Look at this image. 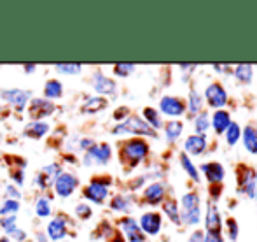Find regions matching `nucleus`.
Returning <instances> with one entry per match:
<instances>
[{
    "mask_svg": "<svg viewBox=\"0 0 257 242\" xmlns=\"http://www.w3.org/2000/svg\"><path fill=\"white\" fill-rule=\"evenodd\" d=\"M166 197V186L165 183L161 181H153L149 183L146 188H144V193H142V198L146 204L149 205H159L163 204Z\"/></svg>",
    "mask_w": 257,
    "mask_h": 242,
    "instance_id": "17",
    "label": "nucleus"
},
{
    "mask_svg": "<svg viewBox=\"0 0 257 242\" xmlns=\"http://www.w3.org/2000/svg\"><path fill=\"white\" fill-rule=\"evenodd\" d=\"M254 200H255V204H257V188H255V197H254Z\"/></svg>",
    "mask_w": 257,
    "mask_h": 242,
    "instance_id": "52",
    "label": "nucleus"
},
{
    "mask_svg": "<svg viewBox=\"0 0 257 242\" xmlns=\"http://www.w3.org/2000/svg\"><path fill=\"white\" fill-rule=\"evenodd\" d=\"M110 160H112V147H110V144H107V142L96 144L95 142L84 153L82 164H84L86 167H93V165L103 167V165H107Z\"/></svg>",
    "mask_w": 257,
    "mask_h": 242,
    "instance_id": "5",
    "label": "nucleus"
},
{
    "mask_svg": "<svg viewBox=\"0 0 257 242\" xmlns=\"http://www.w3.org/2000/svg\"><path fill=\"white\" fill-rule=\"evenodd\" d=\"M203 242H224V237H222V233H210V232H205Z\"/></svg>",
    "mask_w": 257,
    "mask_h": 242,
    "instance_id": "45",
    "label": "nucleus"
},
{
    "mask_svg": "<svg viewBox=\"0 0 257 242\" xmlns=\"http://www.w3.org/2000/svg\"><path fill=\"white\" fill-rule=\"evenodd\" d=\"M205 228L210 233H222V216H220L219 205L213 198L206 202V214H205Z\"/></svg>",
    "mask_w": 257,
    "mask_h": 242,
    "instance_id": "14",
    "label": "nucleus"
},
{
    "mask_svg": "<svg viewBox=\"0 0 257 242\" xmlns=\"http://www.w3.org/2000/svg\"><path fill=\"white\" fill-rule=\"evenodd\" d=\"M119 151H121L122 162H124L130 169H135L149 156L151 147H149V144H147V140L142 139V137H132V139L124 140V142L121 144Z\"/></svg>",
    "mask_w": 257,
    "mask_h": 242,
    "instance_id": "1",
    "label": "nucleus"
},
{
    "mask_svg": "<svg viewBox=\"0 0 257 242\" xmlns=\"http://www.w3.org/2000/svg\"><path fill=\"white\" fill-rule=\"evenodd\" d=\"M198 171L203 172L205 179L210 184H220L224 181V178H226V169L219 162H205V164L200 165Z\"/></svg>",
    "mask_w": 257,
    "mask_h": 242,
    "instance_id": "18",
    "label": "nucleus"
},
{
    "mask_svg": "<svg viewBox=\"0 0 257 242\" xmlns=\"http://www.w3.org/2000/svg\"><path fill=\"white\" fill-rule=\"evenodd\" d=\"M238 169H240V171H238L240 191L247 198H252V200H254L255 188H257V172H255V169L250 167V165H243V164H241Z\"/></svg>",
    "mask_w": 257,
    "mask_h": 242,
    "instance_id": "10",
    "label": "nucleus"
},
{
    "mask_svg": "<svg viewBox=\"0 0 257 242\" xmlns=\"http://www.w3.org/2000/svg\"><path fill=\"white\" fill-rule=\"evenodd\" d=\"M0 99L9 106H13L18 113H23L32 99V92L21 88H4L0 90Z\"/></svg>",
    "mask_w": 257,
    "mask_h": 242,
    "instance_id": "6",
    "label": "nucleus"
},
{
    "mask_svg": "<svg viewBox=\"0 0 257 242\" xmlns=\"http://www.w3.org/2000/svg\"><path fill=\"white\" fill-rule=\"evenodd\" d=\"M110 133L112 135H126V133H130V135L142 137V139L144 137L158 139V132L151 128V126L147 125L140 116H137V114H130L124 121L117 123V125L110 130Z\"/></svg>",
    "mask_w": 257,
    "mask_h": 242,
    "instance_id": "2",
    "label": "nucleus"
},
{
    "mask_svg": "<svg viewBox=\"0 0 257 242\" xmlns=\"http://www.w3.org/2000/svg\"><path fill=\"white\" fill-rule=\"evenodd\" d=\"M49 123L46 121H30L27 126L23 128V135L27 137V139H44V135H48L49 133Z\"/></svg>",
    "mask_w": 257,
    "mask_h": 242,
    "instance_id": "21",
    "label": "nucleus"
},
{
    "mask_svg": "<svg viewBox=\"0 0 257 242\" xmlns=\"http://www.w3.org/2000/svg\"><path fill=\"white\" fill-rule=\"evenodd\" d=\"M0 242H13V240H11L9 237H6V235H4V237H0Z\"/></svg>",
    "mask_w": 257,
    "mask_h": 242,
    "instance_id": "51",
    "label": "nucleus"
},
{
    "mask_svg": "<svg viewBox=\"0 0 257 242\" xmlns=\"http://www.w3.org/2000/svg\"><path fill=\"white\" fill-rule=\"evenodd\" d=\"M187 111L184 99L175 95H163L159 99V114L161 116H168L172 120H179L180 116H184Z\"/></svg>",
    "mask_w": 257,
    "mask_h": 242,
    "instance_id": "7",
    "label": "nucleus"
},
{
    "mask_svg": "<svg viewBox=\"0 0 257 242\" xmlns=\"http://www.w3.org/2000/svg\"><path fill=\"white\" fill-rule=\"evenodd\" d=\"M163 212H165V216L173 225H177V226L182 225V221H180V207L175 198H165V200H163Z\"/></svg>",
    "mask_w": 257,
    "mask_h": 242,
    "instance_id": "26",
    "label": "nucleus"
},
{
    "mask_svg": "<svg viewBox=\"0 0 257 242\" xmlns=\"http://www.w3.org/2000/svg\"><path fill=\"white\" fill-rule=\"evenodd\" d=\"M18 211H20V200H11V198H6V200L0 204V218L16 216Z\"/></svg>",
    "mask_w": 257,
    "mask_h": 242,
    "instance_id": "36",
    "label": "nucleus"
},
{
    "mask_svg": "<svg viewBox=\"0 0 257 242\" xmlns=\"http://www.w3.org/2000/svg\"><path fill=\"white\" fill-rule=\"evenodd\" d=\"M132 205H133V200H132V197H128V195H115V197H112V200H110V209L114 212L128 214V212L132 211Z\"/></svg>",
    "mask_w": 257,
    "mask_h": 242,
    "instance_id": "31",
    "label": "nucleus"
},
{
    "mask_svg": "<svg viewBox=\"0 0 257 242\" xmlns=\"http://www.w3.org/2000/svg\"><path fill=\"white\" fill-rule=\"evenodd\" d=\"M63 172V167H61V164H58V162H53V164H48L44 165V167L39 171V174L42 176V178L46 179V183L49 184V186H53V183L56 181L58 176Z\"/></svg>",
    "mask_w": 257,
    "mask_h": 242,
    "instance_id": "33",
    "label": "nucleus"
},
{
    "mask_svg": "<svg viewBox=\"0 0 257 242\" xmlns=\"http://www.w3.org/2000/svg\"><path fill=\"white\" fill-rule=\"evenodd\" d=\"M180 221L184 226H196L201 223V198L196 191H187L180 198Z\"/></svg>",
    "mask_w": 257,
    "mask_h": 242,
    "instance_id": "3",
    "label": "nucleus"
},
{
    "mask_svg": "<svg viewBox=\"0 0 257 242\" xmlns=\"http://www.w3.org/2000/svg\"><path fill=\"white\" fill-rule=\"evenodd\" d=\"M224 137H226L227 146H231V147L236 146V144L240 142V139H241V126H240V123L231 121L229 128L226 130V133H224Z\"/></svg>",
    "mask_w": 257,
    "mask_h": 242,
    "instance_id": "35",
    "label": "nucleus"
},
{
    "mask_svg": "<svg viewBox=\"0 0 257 242\" xmlns=\"http://www.w3.org/2000/svg\"><path fill=\"white\" fill-rule=\"evenodd\" d=\"M139 226L140 230H142L144 235H149V237H156L159 235V232H161L163 228V218L159 212H144L142 216H140L139 219Z\"/></svg>",
    "mask_w": 257,
    "mask_h": 242,
    "instance_id": "12",
    "label": "nucleus"
},
{
    "mask_svg": "<svg viewBox=\"0 0 257 242\" xmlns=\"http://www.w3.org/2000/svg\"><path fill=\"white\" fill-rule=\"evenodd\" d=\"M4 193H6V198H11V200H20V198L23 197L21 191H20V188L14 186L13 183L4 186Z\"/></svg>",
    "mask_w": 257,
    "mask_h": 242,
    "instance_id": "43",
    "label": "nucleus"
},
{
    "mask_svg": "<svg viewBox=\"0 0 257 242\" xmlns=\"http://www.w3.org/2000/svg\"><path fill=\"white\" fill-rule=\"evenodd\" d=\"M68 225H70V221H68V218L65 214L54 216L51 221L48 223V228H46L48 237L54 242L63 240L68 235Z\"/></svg>",
    "mask_w": 257,
    "mask_h": 242,
    "instance_id": "16",
    "label": "nucleus"
},
{
    "mask_svg": "<svg viewBox=\"0 0 257 242\" xmlns=\"http://www.w3.org/2000/svg\"><path fill=\"white\" fill-rule=\"evenodd\" d=\"M74 212H75V218H79L81 221H88V219H91V216H93L91 205L86 204V202H79V204L75 205Z\"/></svg>",
    "mask_w": 257,
    "mask_h": 242,
    "instance_id": "38",
    "label": "nucleus"
},
{
    "mask_svg": "<svg viewBox=\"0 0 257 242\" xmlns=\"http://www.w3.org/2000/svg\"><path fill=\"white\" fill-rule=\"evenodd\" d=\"M187 113H189V118H194L203 111V95L198 92L196 88H189V97H187Z\"/></svg>",
    "mask_w": 257,
    "mask_h": 242,
    "instance_id": "24",
    "label": "nucleus"
},
{
    "mask_svg": "<svg viewBox=\"0 0 257 242\" xmlns=\"http://www.w3.org/2000/svg\"><path fill=\"white\" fill-rule=\"evenodd\" d=\"M0 228L4 230L6 237H9L14 230L18 228V218L16 216H7V218H0Z\"/></svg>",
    "mask_w": 257,
    "mask_h": 242,
    "instance_id": "39",
    "label": "nucleus"
},
{
    "mask_svg": "<svg viewBox=\"0 0 257 242\" xmlns=\"http://www.w3.org/2000/svg\"><path fill=\"white\" fill-rule=\"evenodd\" d=\"M79 186V179L75 174H72V172H61L60 176L56 178V181L53 183V191L56 197L60 198H68L70 195L75 193V190H77Z\"/></svg>",
    "mask_w": 257,
    "mask_h": 242,
    "instance_id": "11",
    "label": "nucleus"
},
{
    "mask_svg": "<svg viewBox=\"0 0 257 242\" xmlns=\"http://www.w3.org/2000/svg\"><path fill=\"white\" fill-rule=\"evenodd\" d=\"M119 228L122 232V237H124L126 242H146L147 237L142 233L139 226V221L132 216H124V218L119 221Z\"/></svg>",
    "mask_w": 257,
    "mask_h": 242,
    "instance_id": "13",
    "label": "nucleus"
},
{
    "mask_svg": "<svg viewBox=\"0 0 257 242\" xmlns=\"http://www.w3.org/2000/svg\"><path fill=\"white\" fill-rule=\"evenodd\" d=\"M226 228H227V237L229 240L236 242L238 237H240V226H238V221L234 218H227L226 219Z\"/></svg>",
    "mask_w": 257,
    "mask_h": 242,
    "instance_id": "41",
    "label": "nucleus"
},
{
    "mask_svg": "<svg viewBox=\"0 0 257 242\" xmlns=\"http://www.w3.org/2000/svg\"><path fill=\"white\" fill-rule=\"evenodd\" d=\"M163 132H165V139L168 144H175L180 139L184 132V123L180 120H170L168 123L163 125Z\"/></svg>",
    "mask_w": 257,
    "mask_h": 242,
    "instance_id": "25",
    "label": "nucleus"
},
{
    "mask_svg": "<svg viewBox=\"0 0 257 242\" xmlns=\"http://www.w3.org/2000/svg\"><path fill=\"white\" fill-rule=\"evenodd\" d=\"M9 239H11V240H14V242H30V240H28L27 232H25V230H21L20 226H18V228L14 230L13 233H11Z\"/></svg>",
    "mask_w": 257,
    "mask_h": 242,
    "instance_id": "44",
    "label": "nucleus"
},
{
    "mask_svg": "<svg viewBox=\"0 0 257 242\" xmlns=\"http://www.w3.org/2000/svg\"><path fill=\"white\" fill-rule=\"evenodd\" d=\"M42 93H44V99L53 102L54 99H61V97H63V85H61V81H58V79H49V81H46Z\"/></svg>",
    "mask_w": 257,
    "mask_h": 242,
    "instance_id": "30",
    "label": "nucleus"
},
{
    "mask_svg": "<svg viewBox=\"0 0 257 242\" xmlns=\"http://www.w3.org/2000/svg\"><path fill=\"white\" fill-rule=\"evenodd\" d=\"M112 70H114V75H117V77H128V75H132L133 72H135V65L133 63H115Z\"/></svg>",
    "mask_w": 257,
    "mask_h": 242,
    "instance_id": "40",
    "label": "nucleus"
},
{
    "mask_svg": "<svg viewBox=\"0 0 257 242\" xmlns=\"http://www.w3.org/2000/svg\"><path fill=\"white\" fill-rule=\"evenodd\" d=\"M231 74H233L234 77H236V81L241 83V85H250V83L254 81V67H252V65H247V63L236 65Z\"/></svg>",
    "mask_w": 257,
    "mask_h": 242,
    "instance_id": "28",
    "label": "nucleus"
},
{
    "mask_svg": "<svg viewBox=\"0 0 257 242\" xmlns=\"http://www.w3.org/2000/svg\"><path fill=\"white\" fill-rule=\"evenodd\" d=\"M203 99L206 100L210 107H213L215 111L224 109V107L229 104V95H227L226 88H224L220 83H210L208 86L205 88V97Z\"/></svg>",
    "mask_w": 257,
    "mask_h": 242,
    "instance_id": "9",
    "label": "nucleus"
},
{
    "mask_svg": "<svg viewBox=\"0 0 257 242\" xmlns=\"http://www.w3.org/2000/svg\"><path fill=\"white\" fill-rule=\"evenodd\" d=\"M112 178L110 176H96L89 181L88 186H84L82 190V197L88 202H93L96 205L105 204V200L108 198L110 193V186H112Z\"/></svg>",
    "mask_w": 257,
    "mask_h": 242,
    "instance_id": "4",
    "label": "nucleus"
},
{
    "mask_svg": "<svg viewBox=\"0 0 257 242\" xmlns=\"http://www.w3.org/2000/svg\"><path fill=\"white\" fill-rule=\"evenodd\" d=\"M35 68H37V65H35V63H25L23 65V70L27 72V74H34Z\"/></svg>",
    "mask_w": 257,
    "mask_h": 242,
    "instance_id": "48",
    "label": "nucleus"
},
{
    "mask_svg": "<svg viewBox=\"0 0 257 242\" xmlns=\"http://www.w3.org/2000/svg\"><path fill=\"white\" fill-rule=\"evenodd\" d=\"M108 242H126V240H124V237H122L119 232H114V235L108 239Z\"/></svg>",
    "mask_w": 257,
    "mask_h": 242,
    "instance_id": "49",
    "label": "nucleus"
},
{
    "mask_svg": "<svg viewBox=\"0 0 257 242\" xmlns=\"http://www.w3.org/2000/svg\"><path fill=\"white\" fill-rule=\"evenodd\" d=\"M231 121H233L231 120V114L226 109H219L210 116V128H213V132L217 135H224L226 130L229 128Z\"/></svg>",
    "mask_w": 257,
    "mask_h": 242,
    "instance_id": "20",
    "label": "nucleus"
},
{
    "mask_svg": "<svg viewBox=\"0 0 257 242\" xmlns=\"http://www.w3.org/2000/svg\"><path fill=\"white\" fill-rule=\"evenodd\" d=\"M241 140H243V147L250 154L257 156V126L247 125L241 128Z\"/></svg>",
    "mask_w": 257,
    "mask_h": 242,
    "instance_id": "23",
    "label": "nucleus"
},
{
    "mask_svg": "<svg viewBox=\"0 0 257 242\" xmlns=\"http://www.w3.org/2000/svg\"><path fill=\"white\" fill-rule=\"evenodd\" d=\"M34 209H35V216H37V218H41V219L49 218V216L53 214L51 198H49L48 195H41V197H37Z\"/></svg>",
    "mask_w": 257,
    "mask_h": 242,
    "instance_id": "32",
    "label": "nucleus"
},
{
    "mask_svg": "<svg viewBox=\"0 0 257 242\" xmlns=\"http://www.w3.org/2000/svg\"><path fill=\"white\" fill-rule=\"evenodd\" d=\"M208 128H210V113L208 111H201L198 116H194V133L206 135Z\"/></svg>",
    "mask_w": 257,
    "mask_h": 242,
    "instance_id": "34",
    "label": "nucleus"
},
{
    "mask_svg": "<svg viewBox=\"0 0 257 242\" xmlns=\"http://www.w3.org/2000/svg\"><path fill=\"white\" fill-rule=\"evenodd\" d=\"M37 240L39 242H48V237H46L42 232H37Z\"/></svg>",
    "mask_w": 257,
    "mask_h": 242,
    "instance_id": "50",
    "label": "nucleus"
},
{
    "mask_svg": "<svg viewBox=\"0 0 257 242\" xmlns=\"http://www.w3.org/2000/svg\"><path fill=\"white\" fill-rule=\"evenodd\" d=\"M208 149V139L206 135H198V133H193L186 139L184 142V153L187 156H201L205 151Z\"/></svg>",
    "mask_w": 257,
    "mask_h": 242,
    "instance_id": "19",
    "label": "nucleus"
},
{
    "mask_svg": "<svg viewBox=\"0 0 257 242\" xmlns=\"http://www.w3.org/2000/svg\"><path fill=\"white\" fill-rule=\"evenodd\" d=\"M142 120L147 123V125L151 126L153 130H161L163 128V116L159 114V111L158 109H154V107H144V111H142Z\"/></svg>",
    "mask_w": 257,
    "mask_h": 242,
    "instance_id": "27",
    "label": "nucleus"
},
{
    "mask_svg": "<svg viewBox=\"0 0 257 242\" xmlns=\"http://www.w3.org/2000/svg\"><path fill=\"white\" fill-rule=\"evenodd\" d=\"M54 70L63 75H77L82 72V65L81 63H56L54 65Z\"/></svg>",
    "mask_w": 257,
    "mask_h": 242,
    "instance_id": "37",
    "label": "nucleus"
},
{
    "mask_svg": "<svg viewBox=\"0 0 257 242\" xmlns=\"http://www.w3.org/2000/svg\"><path fill=\"white\" fill-rule=\"evenodd\" d=\"M27 111L32 121H44V118H49L56 111V104L44 99V97L42 99H34L32 97L27 106Z\"/></svg>",
    "mask_w": 257,
    "mask_h": 242,
    "instance_id": "8",
    "label": "nucleus"
},
{
    "mask_svg": "<svg viewBox=\"0 0 257 242\" xmlns=\"http://www.w3.org/2000/svg\"><path fill=\"white\" fill-rule=\"evenodd\" d=\"M203 239H205V232L196 230V232H193V235L189 237V242H203Z\"/></svg>",
    "mask_w": 257,
    "mask_h": 242,
    "instance_id": "47",
    "label": "nucleus"
},
{
    "mask_svg": "<svg viewBox=\"0 0 257 242\" xmlns=\"http://www.w3.org/2000/svg\"><path fill=\"white\" fill-rule=\"evenodd\" d=\"M179 160H180V165H182L184 172L189 176L191 181H193V183H200L201 181V174H200V171H198L196 165L193 164L191 156H187L186 153H180L179 154Z\"/></svg>",
    "mask_w": 257,
    "mask_h": 242,
    "instance_id": "29",
    "label": "nucleus"
},
{
    "mask_svg": "<svg viewBox=\"0 0 257 242\" xmlns=\"http://www.w3.org/2000/svg\"><path fill=\"white\" fill-rule=\"evenodd\" d=\"M91 86L100 97H110L117 93V85L112 77L105 75L103 72L96 70L95 74L91 75Z\"/></svg>",
    "mask_w": 257,
    "mask_h": 242,
    "instance_id": "15",
    "label": "nucleus"
},
{
    "mask_svg": "<svg viewBox=\"0 0 257 242\" xmlns=\"http://www.w3.org/2000/svg\"><path fill=\"white\" fill-rule=\"evenodd\" d=\"M128 114H130V109H128V107H121V109H117V111L114 113V118H115V120H117L119 123H121V121H124L126 118H128Z\"/></svg>",
    "mask_w": 257,
    "mask_h": 242,
    "instance_id": "46",
    "label": "nucleus"
},
{
    "mask_svg": "<svg viewBox=\"0 0 257 242\" xmlns=\"http://www.w3.org/2000/svg\"><path fill=\"white\" fill-rule=\"evenodd\" d=\"M108 107V100L105 99V97H88V99L82 102L81 106V113L82 114H96L100 113V111L107 109Z\"/></svg>",
    "mask_w": 257,
    "mask_h": 242,
    "instance_id": "22",
    "label": "nucleus"
},
{
    "mask_svg": "<svg viewBox=\"0 0 257 242\" xmlns=\"http://www.w3.org/2000/svg\"><path fill=\"white\" fill-rule=\"evenodd\" d=\"M9 178L13 179V184L14 186H23L25 183V171L23 167H16V169H11L9 171Z\"/></svg>",
    "mask_w": 257,
    "mask_h": 242,
    "instance_id": "42",
    "label": "nucleus"
}]
</instances>
